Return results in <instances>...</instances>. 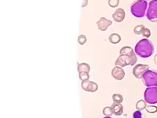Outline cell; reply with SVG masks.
<instances>
[{
  "label": "cell",
  "instance_id": "6da1fadb",
  "mask_svg": "<svg viewBox=\"0 0 157 118\" xmlns=\"http://www.w3.org/2000/svg\"><path fill=\"white\" fill-rule=\"evenodd\" d=\"M120 57L115 62L117 66L125 67L127 65H135L137 61L135 52L131 47H123L120 51Z\"/></svg>",
  "mask_w": 157,
  "mask_h": 118
},
{
  "label": "cell",
  "instance_id": "7a4b0ae2",
  "mask_svg": "<svg viewBox=\"0 0 157 118\" xmlns=\"http://www.w3.org/2000/svg\"><path fill=\"white\" fill-rule=\"evenodd\" d=\"M134 52L137 55L141 57H149L152 55L154 52V46L152 43L148 39H141L137 43L134 48Z\"/></svg>",
  "mask_w": 157,
  "mask_h": 118
},
{
  "label": "cell",
  "instance_id": "3957f363",
  "mask_svg": "<svg viewBox=\"0 0 157 118\" xmlns=\"http://www.w3.org/2000/svg\"><path fill=\"white\" fill-rule=\"evenodd\" d=\"M148 3L145 0H136L130 6V12L135 18H141L145 15Z\"/></svg>",
  "mask_w": 157,
  "mask_h": 118
},
{
  "label": "cell",
  "instance_id": "277c9868",
  "mask_svg": "<svg viewBox=\"0 0 157 118\" xmlns=\"http://www.w3.org/2000/svg\"><path fill=\"white\" fill-rule=\"evenodd\" d=\"M143 83L147 88L148 87H157V73L149 70L145 73L142 77Z\"/></svg>",
  "mask_w": 157,
  "mask_h": 118
},
{
  "label": "cell",
  "instance_id": "5b68a950",
  "mask_svg": "<svg viewBox=\"0 0 157 118\" xmlns=\"http://www.w3.org/2000/svg\"><path fill=\"white\" fill-rule=\"evenodd\" d=\"M145 101L148 104L157 103V87H148L144 93Z\"/></svg>",
  "mask_w": 157,
  "mask_h": 118
},
{
  "label": "cell",
  "instance_id": "8992f818",
  "mask_svg": "<svg viewBox=\"0 0 157 118\" xmlns=\"http://www.w3.org/2000/svg\"><path fill=\"white\" fill-rule=\"evenodd\" d=\"M147 19L153 23H157V0H152L148 4L146 13Z\"/></svg>",
  "mask_w": 157,
  "mask_h": 118
},
{
  "label": "cell",
  "instance_id": "52a82bcc",
  "mask_svg": "<svg viewBox=\"0 0 157 118\" xmlns=\"http://www.w3.org/2000/svg\"><path fill=\"white\" fill-rule=\"evenodd\" d=\"M149 69V66L148 65L144 64H138L136 65L133 68V75L137 79H141L143 75Z\"/></svg>",
  "mask_w": 157,
  "mask_h": 118
},
{
  "label": "cell",
  "instance_id": "ba28073f",
  "mask_svg": "<svg viewBox=\"0 0 157 118\" xmlns=\"http://www.w3.org/2000/svg\"><path fill=\"white\" fill-rule=\"evenodd\" d=\"M81 87L84 91H87V92H95L98 89V84L93 81H89V80L82 81Z\"/></svg>",
  "mask_w": 157,
  "mask_h": 118
},
{
  "label": "cell",
  "instance_id": "9c48e42d",
  "mask_svg": "<svg viewBox=\"0 0 157 118\" xmlns=\"http://www.w3.org/2000/svg\"><path fill=\"white\" fill-rule=\"evenodd\" d=\"M112 76L116 81H122L125 77V72L120 66H116L112 70Z\"/></svg>",
  "mask_w": 157,
  "mask_h": 118
},
{
  "label": "cell",
  "instance_id": "30bf717a",
  "mask_svg": "<svg viewBox=\"0 0 157 118\" xmlns=\"http://www.w3.org/2000/svg\"><path fill=\"white\" fill-rule=\"evenodd\" d=\"M97 25H98V29L104 32V31L107 30L108 28L113 25V22L105 18H101L100 19L98 20V22H97Z\"/></svg>",
  "mask_w": 157,
  "mask_h": 118
},
{
  "label": "cell",
  "instance_id": "8fae6325",
  "mask_svg": "<svg viewBox=\"0 0 157 118\" xmlns=\"http://www.w3.org/2000/svg\"><path fill=\"white\" fill-rule=\"evenodd\" d=\"M113 18L115 22H122L125 18V11L122 8H119L116 10L113 14Z\"/></svg>",
  "mask_w": 157,
  "mask_h": 118
},
{
  "label": "cell",
  "instance_id": "7c38bea8",
  "mask_svg": "<svg viewBox=\"0 0 157 118\" xmlns=\"http://www.w3.org/2000/svg\"><path fill=\"white\" fill-rule=\"evenodd\" d=\"M111 107L113 108V114H115L116 116H121L123 113V106L121 103H114L112 105Z\"/></svg>",
  "mask_w": 157,
  "mask_h": 118
},
{
  "label": "cell",
  "instance_id": "4fadbf2b",
  "mask_svg": "<svg viewBox=\"0 0 157 118\" xmlns=\"http://www.w3.org/2000/svg\"><path fill=\"white\" fill-rule=\"evenodd\" d=\"M109 39L111 43H113V44H118V43L121 41V36L119 34H117V33H113V34L110 35V36L109 37Z\"/></svg>",
  "mask_w": 157,
  "mask_h": 118
},
{
  "label": "cell",
  "instance_id": "5bb4252c",
  "mask_svg": "<svg viewBox=\"0 0 157 118\" xmlns=\"http://www.w3.org/2000/svg\"><path fill=\"white\" fill-rule=\"evenodd\" d=\"M90 67L87 63H80L78 65V73H89Z\"/></svg>",
  "mask_w": 157,
  "mask_h": 118
},
{
  "label": "cell",
  "instance_id": "9a60e30c",
  "mask_svg": "<svg viewBox=\"0 0 157 118\" xmlns=\"http://www.w3.org/2000/svg\"><path fill=\"white\" fill-rule=\"evenodd\" d=\"M147 102L144 100H139L136 104V109L139 111H142L143 109H146Z\"/></svg>",
  "mask_w": 157,
  "mask_h": 118
},
{
  "label": "cell",
  "instance_id": "2e32d148",
  "mask_svg": "<svg viewBox=\"0 0 157 118\" xmlns=\"http://www.w3.org/2000/svg\"><path fill=\"white\" fill-rule=\"evenodd\" d=\"M102 113L105 116H110L113 114V108L110 107V106H106L102 110Z\"/></svg>",
  "mask_w": 157,
  "mask_h": 118
},
{
  "label": "cell",
  "instance_id": "e0dca14e",
  "mask_svg": "<svg viewBox=\"0 0 157 118\" xmlns=\"http://www.w3.org/2000/svg\"><path fill=\"white\" fill-rule=\"evenodd\" d=\"M113 100L114 102L116 103H122L123 101V95H120V94H114L113 95Z\"/></svg>",
  "mask_w": 157,
  "mask_h": 118
},
{
  "label": "cell",
  "instance_id": "ac0fdd59",
  "mask_svg": "<svg viewBox=\"0 0 157 118\" xmlns=\"http://www.w3.org/2000/svg\"><path fill=\"white\" fill-rule=\"evenodd\" d=\"M145 29V27L143 25H137L135 28L134 29V32L136 35H141L142 34L143 31Z\"/></svg>",
  "mask_w": 157,
  "mask_h": 118
},
{
  "label": "cell",
  "instance_id": "d6986e66",
  "mask_svg": "<svg viewBox=\"0 0 157 118\" xmlns=\"http://www.w3.org/2000/svg\"><path fill=\"white\" fill-rule=\"evenodd\" d=\"M120 4V0H109V6L112 8L117 7Z\"/></svg>",
  "mask_w": 157,
  "mask_h": 118
},
{
  "label": "cell",
  "instance_id": "ffe728a7",
  "mask_svg": "<svg viewBox=\"0 0 157 118\" xmlns=\"http://www.w3.org/2000/svg\"><path fill=\"white\" fill-rule=\"evenodd\" d=\"M87 41V39H86V36L84 35H80V36L78 37V43L80 45H84Z\"/></svg>",
  "mask_w": 157,
  "mask_h": 118
},
{
  "label": "cell",
  "instance_id": "44dd1931",
  "mask_svg": "<svg viewBox=\"0 0 157 118\" xmlns=\"http://www.w3.org/2000/svg\"><path fill=\"white\" fill-rule=\"evenodd\" d=\"M146 111L149 113H157V106H147Z\"/></svg>",
  "mask_w": 157,
  "mask_h": 118
},
{
  "label": "cell",
  "instance_id": "7402d4cb",
  "mask_svg": "<svg viewBox=\"0 0 157 118\" xmlns=\"http://www.w3.org/2000/svg\"><path fill=\"white\" fill-rule=\"evenodd\" d=\"M78 76H79V79H80L82 81L89 80L90 78V76L88 73H78Z\"/></svg>",
  "mask_w": 157,
  "mask_h": 118
},
{
  "label": "cell",
  "instance_id": "603a6c76",
  "mask_svg": "<svg viewBox=\"0 0 157 118\" xmlns=\"http://www.w3.org/2000/svg\"><path fill=\"white\" fill-rule=\"evenodd\" d=\"M133 118H146L145 115L141 113V111L137 110L133 113Z\"/></svg>",
  "mask_w": 157,
  "mask_h": 118
},
{
  "label": "cell",
  "instance_id": "cb8c5ba5",
  "mask_svg": "<svg viewBox=\"0 0 157 118\" xmlns=\"http://www.w3.org/2000/svg\"><path fill=\"white\" fill-rule=\"evenodd\" d=\"M141 35H142V36H144L145 38L148 39V38H149L150 36H151V31H150V29L145 28V29H144V31H143L142 34Z\"/></svg>",
  "mask_w": 157,
  "mask_h": 118
},
{
  "label": "cell",
  "instance_id": "d4e9b609",
  "mask_svg": "<svg viewBox=\"0 0 157 118\" xmlns=\"http://www.w3.org/2000/svg\"><path fill=\"white\" fill-rule=\"evenodd\" d=\"M88 4V0H82V7H86Z\"/></svg>",
  "mask_w": 157,
  "mask_h": 118
},
{
  "label": "cell",
  "instance_id": "484cf974",
  "mask_svg": "<svg viewBox=\"0 0 157 118\" xmlns=\"http://www.w3.org/2000/svg\"><path fill=\"white\" fill-rule=\"evenodd\" d=\"M154 62L157 65V54H155V57H154Z\"/></svg>",
  "mask_w": 157,
  "mask_h": 118
},
{
  "label": "cell",
  "instance_id": "4316f807",
  "mask_svg": "<svg viewBox=\"0 0 157 118\" xmlns=\"http://www.w3.org/2000/svg\"><path fill=\"white\" fill-rule=\"evenodd\" d=\"M104 118H111L110 116H105V117H104Z\"/></svg>",
  "mask_w": 157,
  "mask_h": 118
},
{
  "label": "cell",
  "instance_id": "83f0119b",
  "mask_svg": "<svg viewBox=\"0 0 157 118\" xmlns=\"http://www.w3.org/2000/svg\"><path fill=\"white\" fill-rule=\"evenodd\" d=\"M145 1H148V0H145ZM151 1H152V0H151Z\"/></svg>",
  "mask_w": 157,
  "mask_h": 118
}]
</instances>
